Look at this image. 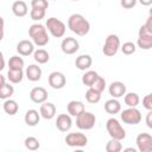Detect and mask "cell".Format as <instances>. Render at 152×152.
Listing matches in <instances>:
<instances>
[{
    "label": "cell",
    "mask_w": 152,
    "mask_h": 152,
    "mask_svg": "<svg viewBox=\"0 0 152 152\" xmlns=\"http://www.w3.org/2000/svg\"><path fill=\"white\" fill-rule=\"evenodd\" d=\"M31 7L32 8L46 10L49 7V2H48V0H32L31 1Z\"/></svg>",
    "instance_id": "obj_37"
},
{
    "label": "cell",
    "mask_w": 152,
    "mask_h": 152,
    "mask_svg": "<svg viewBox=\"0 0 152 152\" xmlns=\"http://www.w3.org/2000/svg\"><path fill=\"white\" fill-rule=\"evenodd\" d=\"M64 140L66 145L71 147H83L88 142V138L83 133H80V132H72V133L66 134Z\"/></svg>",
    "instance_id": "obj_8"
},
{
    "label": "cell",
    "mask_w": 152,
    "mask_h": 152,
    "mask_svg": "<svg viewBox=\"0 0 152 152\" xmlns=\"http://www.w3.org/2000/svg\"><path fill=\"white\" fill-rule=\"evenodd\" d=\"M4 25H5V21L2 19V17H0V28H4Z\"/></svg>",
    "instance_id": "obj_45"
},
{
    "label": "cell",
    "mask_w": 152,
    "mask_h": 152,
    "mask_svg": "<svg viewBox=\"0 0 152 152\" xmlns=\"http://www.w3.org/2000/svg\"><path fill=\"white\" fill-rule=\"evenodd\" d=\"M104 110L108 114H118L121 110V104H120V102L116 99L113 97V99L106 101V103H104Z\"/></svg>",
    "instance_id": "obj_22"
},
{
    "label": "cell",
    "mask_w": 152,
    "mask_h": 152,
    "mask_svg": "<svg viewBox=\"0 0 152 152\" xmlns=\"http://www.w3.org/2000/svg\"><path fill=\"white\" fill-rule=\"evenodd\" d=\"M120 116L121 120L127 125H138L142 119L141 113L139 109H137V107H128L121 112Z\"/></svg>",
    "instance_id": "obj_7"
},
{
    "label": "cell",
    "mask_w": 152,
    "mask_h": 152,
    "mask_svg": "<svg viewBox=\"0 0 152 152\" xmlns=\"http://www.w3.org/2000/svg\"><path fill=\"white\" fill-rule=\"evenodd\" d=\"M66 108H68V113H69L70 115L77 116V115H80V114L84 110V104H83V102H81V101L74 100V101H70V102L68 103Z\"/></svg>",
    "instance_id": "obj_20"
},
{
    "label": "cell",
    "mask_w": 152,
    "mask_h": 152,
    "mask_svg": "<svg viewBox=\"0 0 152 152\" xmlns=\"http://www.w3.org/2000/svg\"><path fill=\"white\" fill-rule=\"evenodd\" d=\"M137 1H139L142 6H150L152 4V0H137Z\"/></svg>",
    "instance_id": "obj_42"
},
{
    "label": "cell",
    "mask_w": 152,
    "mask_h": 152,
    "mask_svg": "<svg viewBox=\"0 0 152 152\" xmlns=\"http://www.w3.org/2000/svg\"><path fill=\"white\" fill-rule=\"evenodd\" d=\"M108 91H109L112 97L119 99V97H121L126 94V86H125V83H122L120 81H115V82L110 83V86L108 88Z\"/></svg>",
    "instance_id": "obj_13"
},
{
    "label": "cell",
    "mask_w": 152,
    "mask_h": 152,
    "mask_svg": "<svg viewBox=\"0 0 152 152\" xmlns=\"http://www.w3.org/2000/svg\"><path fill=\"white\" fill-rule=\"evenodd\" d=\"M24 120H25V124L27 126H36L38 125L39 120H40V114L38 113V110L36 109H28L26 113H25V116H24Z\"/></svg>",
    "instance_id": "obj_18"
},
{
    "label": "cell",
    "mask_w": 152,
    "mask_h": 152,
    "mask_svg": "<svg viewBox=\"0 0 152 152\" xmlns=\"http://www.w3.org/2000/svg\"><path fill=\"white\" fill-rule=\"evenodd\" d=\"M86 100L89 102V103H97L100 100H101V93L96 91L95 89L93 88H89L86 93Z\"/></svg>",
    "instance_id": "obj_28"
},
{
    "label": "cell",
    "mask_w": 152,
    "mask_h": 152,
    "mask_svg": "<svg viewBox=\"0 0 152 152\" xmlns=\"http://www.w3.org/2000/svg\"><path fill=\"white\" fill-rule=\"evenodd\" d=\"M12 12L15 17H25L28 12L27 10V5L23 1V0H18L15 2H13L12 5Z\"/></svg>",
    "instance_id": "obj_21"
},
{
    "label": "cell",
    "mask_w": 152,
    "mask_h": 152,
    "mask_svg": "<svg viewBox=\"0 0 152 152\" xmlns=\"http://www.w3.org/2000/svg\"><path fill=\"white\" fill-rule=\"evenodd\" d=\"M24 66V59L19 57L18 55L12 56L8 61V68L10 70H21Z\"/></svg>",
    "instance_id": "obj_25"
},
{
    "label": "cell",
    "mask_w": 152,
    "mask_h": 152,
    "mask_svg": "<svg viewBox=\"0 0 152 152\" xmlns=\"http://www.w3.org/2000/svg\"><path fill=\"white\" fill-rule=\"evenodd\" d=\"M91 64H93V59L89 55H80L75 61V65L80 70L89 69L91 66Z\"/></svg>",
    "instance_id": "obj_19"
},
{
    "label": "cell",
    "mask_w": 152,
    "mask_h": 152,
    "mask_svg": "<svg viewBox=\"0 0 152 152\" xmlns=\"http://www.w3.org/2000/svg\"><path fill=\"white\" fill-rule=\"evenodd\" d=\"M4 68H5V59H4V56H1L0 57V71L4 70Z\"/></svg>",
    "instance_id": "obj_43"
},
{
    "label": "cell",
    "mask_w": 152,
    "mask_h": 152,
    "mask_svg": "<svg viewBox=\"0 0 152 152\" xmlns=\"http://www.w3.org/2000/svg\"><path fill=\"white\" fill-rule=\"evenodd\" d=\"M72 126V120L69 114H59L56 119V127L61 132H66L71 128Z\"/></svg>",
    "instance_id": "obj_14"
},
{
    "label": "cell",
    "mask_w": 152,
    "mask_h": 152,
    "mask_svg": "<svg viewBox=\"0 0 152 152\" xmlns=\"http://www.w3.org/2000/svg\"><path fill=\"white\" fill-rule=\"evenodd\" d=\"M106 128H107V132L112 139H116V140L121 141L126 138V131L124 129L121 124L115 118H110L107 120Z\"/></svg>",
    "instance_id": "obj_3"
},
{
    "label": "cell",
    "mask_w": 152,
    "mask_h": 152,
    "mask_svg": "<svg viewBox=\"0 0 152 152\" xmlns=\"http://www.w3.org/2000/svg\"><path fill=\"white\" fill-rule=\"evenodd\" d=\"M119 48H120V38L116 34L112 33L106 38L104 45L102 48V52H103L104 56L112 57L118 52Z\"/></svg>",
    "instance_id": "obj_5"
},
{
    "label": "cell",
    "mask_w": 152,
    "mask_h": 152,
    "mask_svg": "<svg viewBox=\"0 0 152 152\" xmlns=\"http://www.w3.org/2000/svg\"><path fill=\"white\" fill-rule=\"evenodd\" d=\"M14 93V88L13 86H11L10 83H5L2 86V88H0V99H10Z\"/></svg>",
    "instance_id": "obj_32"
},
{
    "label": "cell",
    "mask_w": 152,
    "mask_h": 152,
    "mask_svg": "<svg viewBox=\"0 0 152 152\" xmlns=\"http://www.w3.org/2000/svg\"><path fill=\"white\" fill-rule=\"evenodd\" d=\"M1 56H4V55H2V52H1V51H0V57H1Z\"/></svg>",
    "instance_id": "obj_48"
},
{
    "label": "cell",
    "mask_w": 152,
    "mask_h": 152,
    "mask_svg": "<svg viewBox=\"0 0 152 152\" xmlns=\"http://www.w3.org/2000/svg\"><path fill=\"white\" fill-rule=\"evenodd\" d=\"M28 34L32 38V43L37 46H45L49 43V36L46 27L42 24H33L28 28Z\"/></svg>",
    "instance_id": "obj_2"
},
{
    "label": "cell",
    "mask_w": 152,
    "mask_h": 152,
    "mask_svg": "<svg viewBox=\"0 0 152 152\" xmlns=\"http://www.w3.org/2000/svg\"><path fill=\"white\" fill-rule=\"evenodd\" d=\"M135 142L140 152H150L152 150V137L148 133H140Z\"/></svg>",
    "instance_id": "obj_9"
},
{
    "label": "cell",
    "mask_w": 152,
    "mask_h": 152,
    "mask_svg": "<svg viewBox=\"0 0 152 152\" xmlns=\"http://www.w3.org/2000/svg\"><path fill=\"white\" fill-rule=\"evenodd\" d=\"M121 150H122V145H121L120 140L110 139L106 144V151L107 152H120Z\"/></svg>",
    "instance_id": "obj_31"
},
{
    "label": "cell",
    "mask_w": 152,
    "mask_h": 152,
    "mask_svg": "<svg viewBox=\"0 0 152 152\" xmlns=\"http://www.w3.org/2000/svg\"><path fill=\"white\" fill-rule=\"evenodd\" d=\"M148 30H151L152 31V15H150L148 18H147V21H146V24H144Z\"/></svg>",
    "instance_id": "obj_41"
},
{
    "label": "cell",
    "mask_w": 152,
    "mask_h": 152,
    "mask_svg": "<svg viewBox=\"0 0 152 152\" xmlns=\"http://www.w3.org/2000/svg\"><path fill=\"white\" fill-rule=\"evenodd\" d=\"M6 83V80H5V77L0 74V88H2V86Z\"/></svg>",
    "instance_id": "obj_44"
},
{
    "label": "cell",
    "mask_w": 152,
    "mask_h": 152,
    "mask_svg": "<svg viewBox=\"0 0 152 152\" xmlns=\"http://www.w3.org/2000/svg\"><path fill=\"white\" fill-rule=\"evenodd\" d=\"M71 1H78V0H71Z\"/></svg>",
    "instance_id": "obj_49"
},
{
    "label": "cell",
    "mask_w": 152,
    "mask_h": 152,
    "mask_svg": "<svg viewBox=\"0 0 152 152\" xmlns=\"http://www.w3.org/2000/svg\"><path fill=\"white\" fill-rule=\"evenodd\" d=\"M4 38V28H0V42Z\"/></svg>",
    "instance_id": "obj_46"
},
{
    "label": "cell",
    "mask_w": 152,
    "mask_h": 152,
    "mask_svg": "<svg viewBox=\"0 0 152 152\" xmlns=\"http://www.w3.org/2000/svg\"><path fill=\"white\" fill-rule=\"evenodd\" d=\"M139 95L137 93H127L125 94V103L128 107H137L139 104Z\"/></svg>",
    "instance_id": "obj_29"
},
{
    "label": "cell",
    "mask_w": 152,
    "mask_h": 152,
    "mask_svg": "<svg viewBox=\"0 0 152 152\" xmlns=\"http://www.w3.org/2000/svg\"><path fill=\"white\" fill-rule=\"evenodd\" d=\"M95 122H96V118L90 112L83 110L80 115L76 116V126L80 129H86V131L91 129L95 126Z\"/></svg>",
    "instance_id": "obj_6"
},
{
    "label": "cell",
    "mask_w": 152,
    "mask_h": 152,
    "mask_svg": "<svg viewBox=\"0 0 152 152\" xmlns=\"http://www.w3.org/2000/svg\"><path fill=\"white\" fill-rule=\"evenodd\" d=\"M125 151H133V152H135V150H134V148H132V147H129V148H126Z\"/></svg>",
    "instance_id": "obj_47"
},
{
    "label": "cell",
    "mask_w": 152,
    "mask_h": 152,
    "mask_svg": "<svg viewBox=\"0 0 152 152\" xmlns=\"http://www.w3.org/2000/svg\"><path fill=\"white\" fill-rule=\"evenodd\" d=\"M120 5L126 8V10H129V8H133L135 5H137V0H121L120 1Z\"/></svg>",
    "instance_id": "obj_39"
},
{
    "label": "cell",
    "mask_w": 152,
    "mask_h": 152,
    "mask_svg": "<svg viewBox=\"0 0 152 152\" xmlns=\"http://www.w3.org/2000/svg\"><path fill=\"white\" fill-rule=\"evenodd\" d=\"M30 17L32 20L34 21H39L45 17V10H40V8H32L30 12Z\"/></svg>",
    "instance_id": "obj_35"
},
{
    "label": "cell",
    "mask_w": 152,
    "mask_h": 152,
    "mask_svg": "<svg viewBox=\"0 0 152 152\" xmlns=\"http://www.w3.org/2000/svg\"><path fill=\"white\" fill-rule=\"evenodd\" d=\"M146 125L148 128H152V112L148 110L147 115H146Z\"/></svg>",
    "instance_id": "obj_40"
},
{
    "label": "cell",
    "mask_w": 152,
    "mask_h": 152,
    "mask_svg": "<svg viewBox=\"0 0 152 152\" xmlns=\"http://www.w3.org/2000/svg\"><path fill=\"white\" fill-rule=\"evenodd\" d=\"M33 58H34V61H36L37 63H39V64H45L46 62H49L50 56H49V52H48L46 50H44V49H38V50L33 51Z\"/></svg>",
    "instance_id": "obj_24"
},
{
    "label": "cell",
    "mask_w": 152,
    "mask_h": 152,
    "mask_svg": "<svg viewBox=\"0 0 152 152\" xmlns=\"http://www.w3.org/2000/svg\"><path fill=\"white\" fill-rule=\"evenodd\" d=\"M30 99L34 103H43L48 100V91L43 87H34L30 91Z\"/></svg>",
    "instance_id": "obj_12"
},
{
    "label": "cell",
    "mask_w": 152,
    "mask_h": 152,
    "mask_svg": "<svg viewBox=\"0 0 152 152\" xmlns=\"http://www.w3.org/2000/svg\"><path fill=\"white\" fill-rule=\"evenodd\" d=\"M135 49H137L135 48V44L132 43V42H126L121 46V51L125 55H132V53H134L135 52Z\"/></svg>",
    "instance_id": "obj_36"
},
{
    "label": "cell",
    "mask_w": 152,
    "mask_h": 152,
    "mask_svg": "<svg viewBox=\"0 0 152 152\" xmlns=\"http://www.w3.org/2000/svg\"><path fill=\"white\" fill-rule=\"evenodd\" d=\"M25 75L27 77L28 81L31 82H37L40 80L42 77V69L40 66L36 65V64H31L26 68V71H25Z\"/></svg>",
    "instance_id": "obj_17"
},
{
    "label": "cell",
    "mask_w": 152,
    "mask_h": 152,
    "mask_svg": "<svg viewBox=\"0 0 152 152\" xmlns=\"http://www.w3.org/2000/svg\"><path fill=\"white\" fill-rule=\"evenodd\" d=\"M61 49L65 55H72L80 49L78 42L72 37H66L61 43Z\"/></svg>",
    "instance_id": "obj_11"
},
{
    "label": "cell",
    "mask_w": 152,
    "mask_h": 152,
    "mask_svg": "<svg viewBox=\"0 0 152 152\" xmlns=\"http://www.w3.org/2000/svg\"><path fill=\"white\" fill-rule=\"evenodd\" d=\"M142 106H144L147 110H152V94H147V95L142 99Z\"/></svg>",
    "instance_id": "obj_38"
},
{
    "label": "cell",
    "mask_w": 152,
    "mask_h": 152,
    "mask_svg": "<svg viewBox=\"0 0 152 152\" xmlns=\"http://www.w3.org/2000/svg\"><path fill=\"white\" fill-rule=\"evenodd\" d=\"M89 88H93V89H95V90L99 91V93H102V91L104 90V88H106V80H104L103 77L99 76V77L95 80V82L91 84V87H89Z\"/></svg>",
    "instance_id": "obj_34"
},
{
    "label": "cell",
    "mask_w": 152,
    "mask_h": 152,
    "mask_svg": "<svg viewBox=\"0 0 152 152\" xmlns=\"http://www.w3.org/2000/svg\"><path fill=\"white\" fill-rule=\"evenodd\" d=\"M23 77H24L23 69L21 70H10L8 69L7 78H8L10 82H12V83H20L23 81Z\"/></svg>",
    "instance_id": "obj_26"
},
{
    "label": "cell",
    "mask_w": 152,
    "mask_h": 152,
    "mask_svg": "<svg viewBox=\"0 0 152 152\" xmlns=\"http://www.w3.org/2000/svg\"><path fill=\"white\" fill-rule=\"evenodd\" d=\"M24 144H25V147L27 150H30V151H36V150H38L40 147L39 140L37 138H34V137H27L25 139Z\"/></svg>",
    "instance_id": "obj_30"
},
{
    "label": "cell",
    "mask_w": 152,
    "mask_h": 152,
    "mask_svg": "<svg viewBox=\"0 0 152 152\" xmlns=\"http://www.w3.org/2000/svg\"><path fill=\"white\" fill-rule=\"evenodd\" d=\"M45 27H46V30L51 33V36H53V37H56V38L63 37L64 33H65V30H66L64 23H63L62 20L57 19V18H53V17H51V18H49V19L46 20Z\"/></svg>",
    "instance_id": "obj_4"
},
{
    "label": "cell",
    "mask_w": 152,
    "mask_h": 152,
    "mask_svg": "<svg viewBox=\"0 0 152 152\" xmlns=\"http://www.w3.org/2000/svg\"><path fill=\"white\" fill-rule=\"evenodd\" d=\"M99 77V74L94 70H89L87 71L83 76H82V83L87 87H91V84L95 82V80Z\"/></svg>",
    "instance_id": "obj_27"
},
{
    "label": "cell",
    "mask_w": 152,
    "mask_h": 152,
    "mask_svg": "<svg viewBox=\"0 0 152 152\" xmlns=\"http://www.w3.org/2000/svg\"><path fill=\"white\" fill-rule=\"evenodd\" d=\"M48 81H49L50 87L53 88V89H62V88H64V86L66 83V78H65L64 74H62L59 71L51 72L49 75Z\"/></svg>",
    "instance_id": "obj_10"
},
{
    "label": "cell",
    "mask_w": 152,
    "mask_h": 152,
    "mask_svg": "<svg viewBox=\"0 0 152 152\" xmlns=\"http://www.w3.org/2000/svg\"><path fill=\"white\" fill-rule=\"evenodd\" d=\"M34 51V44L27 39L20 40L17 44V52L20 56H30L31 53H33Z\"/></svg>",
    "instance_id": "obj_15"
},
{
    "label": "cell",
    "mask_w": 152,
    "mask_h": 152,
    "mask_svg": "<svg viewBox=\"0 0 152 152\" xmlns=\"http://www.w3.org/2000/svg\"><path fill=\"white\" fill-rule=\"evenodd\" d=\"M2 107H4L5 113L8 114V115H15L18 113V110H19V106H18L17 101L11 100V99H6V101L4 102Z\"/></svg>",
    "instance_id": "obj_23"
},
{
    "label": "cell",
    "mask_w": 152,
    "mask_h": 152,
    "mask_svg": "<svg viewBox=\"0 0 152 152\" xmlns=\"http://www.w3.org/2000/svg\"><path fill=\"white\" fill-rule=\"evenodd\" d=\"M68 27L71 32L76 33L77 36H86L90 30L89 21L80 13H74L68 19Z\"/></svg>",
    "instance_id": "obj_1"
},
{
    "label": "cell",
    "mask_w": 152,
    "mask_h": 152,
    "mask_svg": "<svg viewBox=\"0 0 152 152\" xmlns=\"http://www.w3.org/2000/svg\"><path fill=\"white\" fill-rule=\"evenodd\" d=\"M137 44L142 50H150L152 48V37H139Z\"/></svg>",
    "instance_id": "obj_33"
},
{
    "label": "cell",
    "mask_w": 152,
    "mask_h": 152,
    "mask_svg": "<svg viewBox=\"0 0 152 152\" xmlns=\"http://www.w3.org/2000/svg\"><path fill=\"white\" fill-rule=\"evenodd\" d=\"M39 114L46 120H51L56 115V107L51 102H43L39 108Z\"/></svg>",
    "instance_id": "obj_16"
}]
</instances>
